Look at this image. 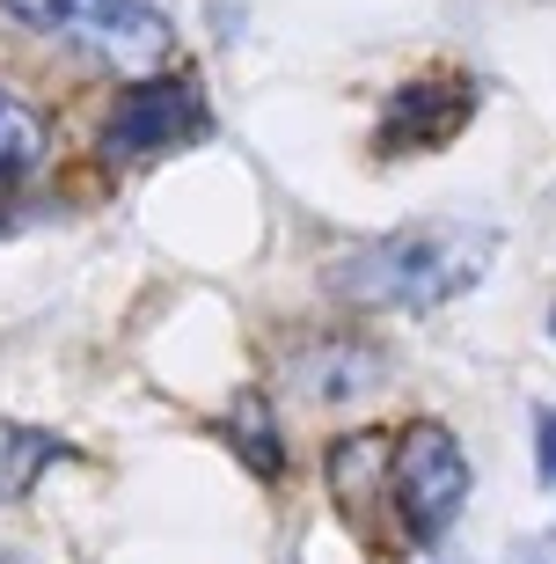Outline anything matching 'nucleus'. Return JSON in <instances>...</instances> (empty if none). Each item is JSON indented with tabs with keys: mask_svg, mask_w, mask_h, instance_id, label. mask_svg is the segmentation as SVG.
Segmentation results:
<instances>
[{
	"mask_svg": "<svg viewBox=\"0 0 556 564\" xmlns=\"http://www.w3.org/2000/svg\"><path fill=\"white\" fill-rule=\"evenodd\" d=\"M206 132H212V110L198 96V82H184V74L124 82L96 118V147L118 154V162H154V154H176V147L206 140Z\"/></svg>",
	"mask_w": 556,
	"mask_h": 564,
	"instance_id": "4",
	"label": "nucleus"
},
{
	"mask_svg": "<svg viewBox=\"0 0 556 564\" xmlns=\"http://www.w3.org/2000/svg\"><path fill=\"white\" fill-rule=\"evenodd\" d=\"M44 154H52V118H44L30 96L0 88V191L30 184L44 169Z\"/></svg>",
	"mask_w": 556,
	"mask_h": 564,
	"instance_id": "7",
	"label": "nucleus"
},
{
	"mask_svg": "<svg viewBox=\"0 0 556 564\" xmlns=\"http://www.w3.org/2000/svg\"><path fill=\"white\" fill-rule=\"evenodd\" d=\"M549 337H556V308H549Z\"/></svg>",
	"mask_w": 556,
	"mask_h": 564,
	"instance_id": "14",
	"label": "nucleus"
},
{
	"mask_svg": "<svg viewBox=\"0 0 556 564\" xmlns=\"http://www.w3.org/2000/svg\"><path fill=\"white\" fill-rule=\"evenodd\" d=\"M220 440L249 462V477H264V484L286 477V440H279V419H271L264 397H242V403H235V411L220 419Z\"/></svg>",
	"mask_w": 556,
	"mask_h": 564,
	"instance_id": "10",
	"label": "nucleus"
},
{
	"mask_svg": "<svg viewBox=\"0 0 556 564\" xmlns=\"http://www.w3.org/2000/svg\"><path fill=\"white\" fill-rule=\"evenodd\" d=\"M469 455H461V440L454 425L439 419H411L395 433V455H389V506H395V528L411 535L417 550L447 543V528L461 521V506H469Z\"/></svg>",
	"mask_w": 556,
	"mask_h": 564,
	"instance_id": "3",
	"label": "nucleus"
},
{
	"mask_svg": "<svg viewBox=\"0 0 556 564\" xmlns=\"http://www.w3.org/2000/svg\"><path fill=\"white\" fill-rule=\"evenodd\" d=\"M491 257H498V228L425 220V228H395V235H373V242L345 250L330 264V286L337 301L373 308V315H433L491 272Z\"/></svg>",
	"mask_w": 556,
	"mask_h": 564,
	"instance_id": "1",
	"label": "nucleus"
},
{
	"mask_svg": "<svg viewBox=\"0 0 556 564\" xmlns=\"http://www.w3.org/2000/svg\"><path fill=\"white\" fill-rule=\"evenodd\" d=\"M389 455H395V433H345V440H330V491L345 506L389 491Z\"/></svg>",
	"mask_w": 556,
	"mask_h": 564,
	"instance_id": "9",
	"label": "nucleus"
},
{
	"mask_svg": "<svg viewBox=\"0 0 556 564\" xmlns=\"http://www.w3.org/2000/svg\"><path fill=\"white\" fill-rule=\"evenodd\" d=\"M74 447H66L59 433H44V425H22V419H0V506L30 499V484L52 469V462H66Z\"/></svg>",
	"mask_w": 556,
	"mask_h": 564,
	"instance_id": "8",
	"label": "nucleus"
},
{
	"mask_svg": "<svg viewBox=\"0 0 556 564\" xmlns=\"http://www.w3.org/2000/svg\"><path fill=\"white\" fill-rule=\"evenodd\" d=\"M30 37H52L66 52H81L88 66H110L124 82H154L176 44L162 0H0Z\"/></svg>",
	"mask_w": 556,
	"mask_h": 564,
	"instance_id": "2",
	"label": "nucleus"
},
{
	"mask_svg": "<svg viewBox=\"0 0 556 564\" xmlns=\"http://www.w3.org/2000/svg\"><path fill=\"white\" fill-rule=\"evenodd\" d=\"M469 110H476L469 74H411V82H395L373 140H381V154H425L469 126Z\"/></svg>",
	"mask_w": 556,
	"mask_h": 564,
	"instance_id": "5",
	"label": "nucleus"
},
{
	"mask_svg": "<svg viewBox=\"0 0 556 564\" xmlns=\"http://www.w3.org/2000/svg\"><path fill=\"white\" fill-rule=\"evenodd\" d=\"M286 381L301 389L308 403H367L381 381H389V359L373 352L367 337H308L286 352Z\"/></svg>",
	"mask_w": 556,
	"mask_h": 564,
	"instance_id": "6",
	"label": "nucleus"
},
{
	"mask_svg": "<svg viewBox=\"0 0 556 564\" xmlns=\"http://www.w3.org/2000/svg\"><path fill=\"white\" fill-rule=\"evenodd\" d=\"M520 564H556V528H542V535H535V543H527V550H520Z\"/></svg>",
	"mask_w": 556,
	"mask_h": 564,
	"instance_id": "12",
	"label": "nucleus"
},
{
	"mask_svg": "<svg viewBox=\"0 0 556 564\" xmlns=\"http://www.w3.org/2000/svg\"><path fill=\"white\" fill-rule=\"evenodd\" d=\"M433 564H469V557H433Z\"/></svg>",
	"mask_w": 556,
	"mask_h": 564,
	"instance_id": "13",
	"label": "nucleus"
},
{
	"mask_svg": "<svg viewBox=\"0 0 556 564\" xmlns=\"http://www.w3.org/2000/svg\"><path fill=\"white\" fill-rule=\"evenodd\" d=\"M0 564H8V557H0Z\"/></svg>",
	"mask_w": 556,
	"mask_h": 564,
	"instance_id": "15",
	"label": "nucleus"
},
{
	"mask_svg": "<svg viewBox=\"0 0 556 564\" xmlns=\"http://www.w3.org/2000/svg\"><path fill=\"white\" fill-rule=\"evenodd\" d=\"M535 469H542V484L556 491V403L535 419Z\"/></svg>",
	"mask_w": 556,
	"mask_h": 564,
	"instance_id": "11",
	"label": "nucleus"
}]
</instances>
